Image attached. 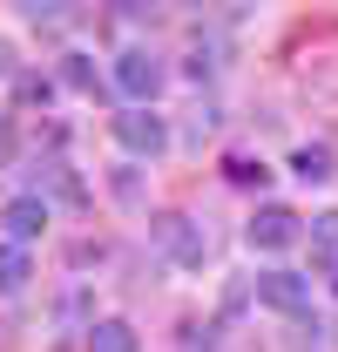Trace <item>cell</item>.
<instances>
[{"instance_id": "6da1fadb", "label": "cell", "mask_w": 338, "mask_h": 352, "mask_svg": "<svg viewBox=\"0 0 338 352\" xmlns=\"http://www.w3.org/2000/svg\"><path fill=\"white\" fill-rule=\"evenodd\" d=\"M149 244H156L169 264H183V271L203 264V251H210V244H203V223H190L183 210H156V217H149Z\"/></svg>"}, {"instance_id": "7a4b0ae2", "label": "cell", "mask_w": 338, "mask_h": 352, "mask_svg": "<svg viewBox=\"0 0 338 352\" xmlns=\"http://www.w3.org/2000/svg\"><path fill=\"white\" fill-rule=\"evenodd\" d=\"M115 88H122L135 109L156 102V88H163V61H156L149 47H122V54H115Z\"/></svg>"}, {"instance_id": "3957f363", "label": "cell", "mask_w": 338, "mask_h": 352, "mask_svg": "<svg viewBox=\"0 0 338 352\" xmlns=\"http://www.w3.org/2000/svg\"><path fill=\"white\" fill-rule=\"evenodd\" d=\"M115 142H122L128 156H163L169 129H163V116H149V109H122L115 116Z\"/></svg>"}, {"instance_id": "277c9868", "label": "cell", "mask_w": 338, "mask_h": 352, "mask_svg": "<svg viewBox=\"0 0 338 352\" xmlns=\"http://www.w3.org/2000/svg\"><path fill=\"white\" fill-rule=\"evenodd\" d=\"M297 237H304V217L284 210V204H264V210L251 217V244L257 251H284V244H297Z\"/></svg>"}, {"instance_id": "5b68a950", "label": "cell", "mask_w": 338, "mask_h": 352, "mask_svg": "<svg viewBox=\"0 0 338 352\" xmlns=\"http://www.w3.org/2000/svg\"><path fill=\"white\" fill-rule=\"evenodd\" d=\"M257 298H264V305L271 311H304L311 305V278H297V271H264V278H257Z\"/></svg>"}, {"instance_id": "8992f818", "label": "cell", "mask_w": 338, "mask_h": 352, "mask_svg": "<svg viewBox=\"0 0 338 352\" xmlns=\"http://www.w3.org/2000/svg\"><path fill=\"white\" fill-rule=\"evenodd\" d=\"M0 223H7L14 244H34V237L47 230V197H14V204L0 210Z\"/></svg>"}, {"instance_id": "52a82bcc", "label": "cell", "mask_w": 338, "mask_h": 352, "mask_svg": "<svg viewBox=\"0 0 338 352\" xmlns=\"http://www.w3.org/2000/svg\"><path fill=\"white\" fill-rule=\"evenodd\" d=\"M304 244H311V264L338 278V210H325V217H311V230H304Z\"/></svg>"}, {"instance_id": "ba28073f", "label": "cell", "mask_w": 338, "mask_h": 352, "mask_svg": "<svg viewBox=\"0 0 338 352\" xmlns=\"http://www.w3.org/2000/svg\"><path fill=\"white\" fill-rule=\"evenodd\" d=\"M27 278H34L27 251H21V244H0V292L14 298V292H27Z\"/></svg>"}, {"instance_id": "9c48e42d", "label": "cell", "mask_w": 338, "mask_h": 352, "mask_svg": "<svg viewBox=\"0 0 338 352\" xmlns=\"http://www.w3.org/2000/svg\"><path fill=\"white\" fill-rule=\"evenodd\" d=\"M88 352H135V332L122 318H102V325H88Z\"/></svg>"}, {"instance_id": "30bf717a", "label": "cell", "mask_w": 338, "mask_h": 352, "mask_svg": "<svg viewBox=\"0 0 338 352\" xmlns=\"http://www.w3.org/2000/svg\"><path fill=\"white\" fill-rule=\"evenodd\" d=\"M291 352H332V325L325 318H291Z\"/></svg>"}, {"instance_id": "8fae6325", "label": "cell", "mask_w": 338, "mask_h": 352, "mask_svg": "<svg viewBox=\"0 0 338 352\" xmlns=\"http://www.w3.org/2000/svg\"><path fill=\"white\" fill-rule=\"evenodd\" d=\"M291 170L304 176V183H325V176H332V149H318V142H304V149L291 156Z\"/></svg>"}, {"instance_id": "7c38bea8", "label": "cell", "mask_w": 338, "mask_h": 352, "mask_svg": "<svg viewBox=\"0 0 338 352\" xmlns=\"http://www.w3.org/2000/svg\"><path fill=\"white\" fill-rule=\"evenodd\" d=\"M61 82H68V88H82V95L95 88V68H88V54H68V61H61Z\"/></svg>"}, {"instance_id": "4fadbf2b", "label": "cell", "mask_w": 338, "mask_h": 352, "mask_svg": "<svg viewBox=\"0 0 338 352\" xmlns=\"http://www.w3.org/2000/svg\"><path fill=\"white\" fill-rule=\"evenodd\" d=\"M223 170H230V183H264V163L257 156H230Z\"/></svg>"}, {"instance_id": "5bb4252c", "label": "cell", "mask_w": 338, "mask_h": 352, "mask_svg": "<svg viewBox=\"0 0 338 352\" xmlns=\"http://www.w3.org/2000/svg\"><path fill=\"white\" fill-rule=\"evenodd\" d=\"M14 95H21V102H47V82H41V75H21Z\"/></svg>"}, {"instance_id": "9a60e30c", "label": "cell", "mask_w": 338, "mask_h": 352, "mask_svg": "<svg viewBox=\"0 0 338 352\" xmlns=\"http://www.w3.org/2000/svg\"><path fill=\"white\" fill-rule=\"evenodd\" d=\"M7 163H14V122L0 116V170H7Z\"/></svg>"}, {"instance_id": "2e32d148", "label": "cell", "mask_w": 338, "mask_h": 352, "mask_svg": "<svg viewBox=\"0 0 338 352\" xmlns=\"http://www.w3.org/2000/svg\"><path fill=\"white\" fill-rule=\"evenodd\" d=\"M0 82H21V68H14V47L0 41Z\"/></svg>"}]
</instances>
